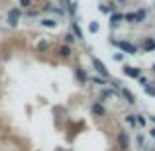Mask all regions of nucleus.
I'll return each instance as SVG.
<instances>
[{
    "instance_id": "nucleus-11",
    "label": "nucleus",
    "mask_w": 155,
    "mask_h": 151,
    "mask_svg": "<svg viewBox=\"0 0 155 151\" xmlns=\"http://www.w3.org/2000/svg\"><path fill=\"white\" fill-rule=\"evenodd\" d=\"M124 20H126V22L136 24V22H137V14H124Z\"/></svg>"
},
{
    "instance_id": "nucleus-25",
    "label": "nucleus",
    "mask_w": 155,
    "mask_h": 151,
    "mask_svg": "<svg viewBox=\"0 0 155 151\" xmlns=\"http://www.w3.org/2000/svg\"><path fill=\"white\" fill-rule=\"evenodd\" d=\"M149 133H151V137H155V128L151 130V132H149Z\"/></svg>"
},
{
    "instance_id": "nucleus-19",
    "label": "nucleus",
    "mask_w": 155,
    "mask_h": 151,
    "mask_svg": "<svg viewBox=\"0 0 155 151\" xmlns=\"http://www.w3.org/2000/svg\"><path fill=\"white\" fill-rule=\"evenodd\" d=\"M136 122H137L140 126H145V118L141 116V114H137V116H136Z\"/></svg>"
},
{
    "instance_id": "nucleus-26",
    "label": "nucleus",
    "mask_w": 155,
    "mask_h": 151,
    "mask_svg": "<svg viewBox=\"0 0 155 151\" xmlns=\"http://www.w3.org/2000/svg\"><path fill=\"white\" fill-rule=\"evenodd\" d=\"M151 122H153V124H155V116H151Z\"/></svg>"
},
{
    "instance_id": "nucleus-18",
    "label": "nucleus",
    "mask_w": 155,
    "mask_h": 151,
    "mask_svg": "<svg viewBox=\"0 0 155 151\" xmlns=\"http://www.w3.org/2000/svg\"><path fill=\"white\" fill-rule=\"evenodd\" d=\"M112 22H120V20H124V14H112Z\"/></svg>"
},
{
    "instance_id": "nucleus-6",
    "label": "nucleus",
    "mask_w": 155,
    "mask_h": 151,
    "mask_svg": "<svg viewBox=\"0 0 155 151\" xmlns=\"http://www.w3.org/2000/svg\"><path fill=\"white\" fill-rule=\"evenodd\" d=\"M92 114H94V116H104L106 114V110H104V106L100 104V102H94V104H92Z\"/></svg>"
},
{
    "instance_id": "nucleus-3",
    "label": "nucleus",
    "mask_w": 155,
    "mask_h": 151,
    "mask_svg": "<svg viewBox=\"0 0 155 151\" xmlns=\"http://www.w3.org/2000/svg\"><path fill=\"white\" fill-rule=\"evenodd\" d=\"M128 145H130L128 133H126V132H120V133H118V147H120V149H128Z\"/></svg>"
},
{
    "instance_id": "nucleus-20",
    "label": "nucleus",
    "mask_w": 155,
    "mask_h": 151,
    "mask_svg": "<svg viewBox=\"0 0 155 151\" xmlns=\"http://www.w3.org/2000/svg\"><path fill=\"white\" fill-rule=\"evenodd\" d=\"M20 6H22V8H30L31 6V0H20Z\"/></svg>"
},
{
    "instance_id": "nucleus-9",
    "label": "nucleus",
    "mask_w": 155,
    "mask_h": 151,
    "mask_svg": "<svg viewBox=\"0 0 155 151\" xmlns=\"http://www.w3.org/2000/svg\"><path fill=\"white\" fill-rule=\"evenodd\" d=\"M59 55H61V57H65V59H67V57H71V47H69V45H61Z\"/></svg>"
},
{
    "instance_id": "nucleus-14",
    "label": "nucleus",
    "mask_w": 155,
    "mask_h": 151,
    "mask_svg": "<svg viewBox=\"0 0 155 151\" xmlns=\"http://www.w3.org/2000/svg\"><path fill=\"white\" fill-rule=\"evenodd\" d=\"M77 77H79V79L83 80V83H84V80H87V73H84L83 69H77Z\"/></svg>"
},
{
    "instance_id": "nucleus-8",
    "label": "nucleus",
    "mask_w": 155,
    "mask_h": 151,
    "mask_svg": "<svg viewBox=\"0 0 155 151\" xmlns=\"http://www.w3.org/2000/svg\"><path fill=\"white\" fill-rule=\"evenodd\" d=\"M143 49H145V51H153V49H155V39H151V38H147V39H145Z\"/></svg>"
},
{
    "instance_id": "nucleus-17",
    "label": "nucleus",
    "mask_w": 155,
    "mask_h": 151,
    "mask_svg": "<svg viewBox=\"0 0 155 151\" xmlns=\"http://www.w3.org/2000/svg\"><path fill=\"white\" fill-rule=\"evenodd\" d=\"M100 12L108 14V12H112V6H106V4H100Z\"/></svg>"
},
{
    "instance_id": "nucleus-22",
    "label": "nucleus",
    "mask_w": 155,
    "mask_h": 151,
    "mask_svg": "<svg viewBox=\"0 0 155 151\" xmlns=\"http://www.w3.org/2000/svg\"><path fill=\"white\" fill-rule=\"evenodd\" d=\"M73 39H75V35H73V34H67V35H65V41H67V43H73Z\"/></svg>"
},
{
    "instance_id": "nucleus-27",
    "label": "nucleus",
    "mask_w": 155,
    "mask_h": 151,
    "mask_svg": "<svg viewBox=\"0 0 155 151\" xmlns=\"http://www.w3.org/2000/svg\"><path fill=\"white\" fill-rule=\"evenodd\" d=\"M153 71H155V65H153Z\"/></svg>"
},
{
    "instance_id": "nucleus-2",
    "label": "nucleus",
    "mask_w": 155,
    "mask_h": 151,
    "mask_svg": "<svg viewBox=\"0 0 155 151\" xmlns=\"http://www.w3.org/2000/svg\"><path fill=\"white\" fill-rule=\"evenodd\" d=\"M92 65H94V69L100 73V75L104 77V79H108V71H106V67H104V63L100 59H96V57H92Z\"/></svg>"
},
{
    "instance_id": "nucleus-23",
    "label": "nucleus",
    "mask_w": 155,
    "mask_h": 151,
    "mask_svg": "<svg viewBox=\"0 0 155 151\" xmlns=\"http://www.w3.org/2000/svg\"><path fill=\"white\" fill-rule=\"evenodd\" d=\"M140 84H141V87L145 88V87H147L149 83H147V79H145V77H140Z\"/></svg>"
},
{
    "instance_id": "nucleus-12",
    "label": "nucleus",
    "mask_w": 155,
    "mask_h": 151,
    "mask_svg": "<svg viewBox=\"0 0 155 151\" xmlns=\"http://www.w3.org/2000/svg\"><path fill=\"white\" fill-rule=\"evenodd\" d=\"M41 26H45V28H55V26H57V22H55V20H43Z\"/></svg>"
},
{
    "instance_id": "nucleus-21",
    "label": "nucleus",
    "mask_w": 155,
    "mask_h": 151,
    "mask_svg": "<svg viewBox=\"0 0 155 151\" xmlns=\"http://www.w3.org/2000/svg\"><path fill=\"white\" fill-rule=\"evenodd\" d=\"M126 122H128V124H130V126H134V124H137V122H136V118H134V116H126Z\"/></svg>"
},
{
    "instance_id": "nucleus-15",
    "label": "nucleus",
    "mask_w": 155,
    "mask_h": 151,
    "mask_svg": "<svg viewBox=\"0 0 155 151\" xmlns=\"http://www.w3.org/2000/svg\"><path fill=\"white\" fill-rule=\"evenodd\" d=\"M136 14H137V22H143V20H145V14H147V12H145V10H137Z\"/></svg>"
},
{
    "instance_id": "nucleus-7",
    "label": "nucleus",
    "mask_w": 155,
    "mask_h": 151,
    "mask_svg": "<svg viewBox=\"0 0 155 151\" xmlns=\"http://www.w3.org/2000/svg\"><path fill=\"white\" fill-rule=\"evenodd\" d=\"M122 96H124V98H126V100H128V102H130V104H136V96H134V94H132V92H130V90H128V88H122Z\"/></svg>"
},
{
    "instance_id": "nucleus-5",
    "label": "nucleus",
    "mask_w": 155,
    "mask_h": 151,
    "mask_svg": "<svg viewBox=\"0 0 155 151\" xmlns=\"http://www.w3.org/2000/svg\"><path fill=\"white\" fill-rule=\"evenodd\" d=\"M18 20H20V10L18 8H14V10L8 12V24H10V26H16Z\"/></svg>"
},
{
    "instance_id": "nucleus-1",
    "label": "nucleus",
    "mask_w": 155,
    "mask_h": 151,
    "mask_svg": "<svg viewBox=\"0 0 155 151\" xmlns=\"http://www.w3.org/2000/svg\"><path fill=\"white\" fill-rule=\"evenodd\" d=\"M122 71H124L126 77H132V79H140V77H141V71H140V69H136V67H132V65H124Z\"/></svg>"
},
{
    "instance_id": "nucleus-10",
    "label": "nucleus",
    "mask_w": 155,
    "mask_h": 151,
    "mask_svg": "<svg viewBox=\"0 0 155 151\" xmlns=\"http://www.w3.org/2000/svg\"><path fill=\"white\" fill-rule=\"evenodd\" d=\"M73 34H75L79 39H83V30L79 28V24H73Z\"/></svg>"
},
{
    "instance_id": "nucleus-4",
    "label": "nucleus",
    "mask_w": 155,
    "mask_h": 151,
    "mask_svg": "<svg viewBox=\"0 0 155 151\" xmlns=\"http://www.w3.org/2000/svg\"><path fill=\"white\" fill-rule=\"evenodd\" d=\"M116 45L120 47L122 51H126V53H132V55L137 51V49H136V45H132V43H128V41H116Z\"/></svg>"
},
{
    "instance_id": "nucleus-13",
    "label": "nucleus",
    "mask_w": 155,
    "mask_h": 151,
    "mask_svg": "<svg viewBox=\"0 0 155 151\" xmlns=\"http://www.w3.org/2000/svg\"><path fill=\"white\" fill-rule=\"evenodd\" d=\"M88 30L92 31V34H96V31L100 30V26H98V22H91V26H88Z\"/></svg>"
},
{
    "instance_id": "nucleus-24",
    "label": "nucleus",
    "mask_w": 155,
    "mask_h": 151,
    "mask_svg": "<svg viewBox=\"0 0 155 151\" xmlns=\"http://www.w3.org/2000/svg\"><path fill=\"white\" fill-rule=\"evenodd\" d=\"M38 47H39V49H45V47H47V41H39Z\"/></svg>"
},
{
    "instance_id": "nucleus-16",
    "label": "nucleus",
    "mask_w": 155,
    "mask_h": 151,
    "mask_svg": "<svg viewBox=\"0 0 155 151\" xmlns=\"http://www.w3.org/2000/svg\"><path fill=\"white\" fill-rule=\"evenodd\" d=\"M145 92H147L149 96H155V87H151V84H147V87H145Z\"/></svg>"
}]
</instances>
